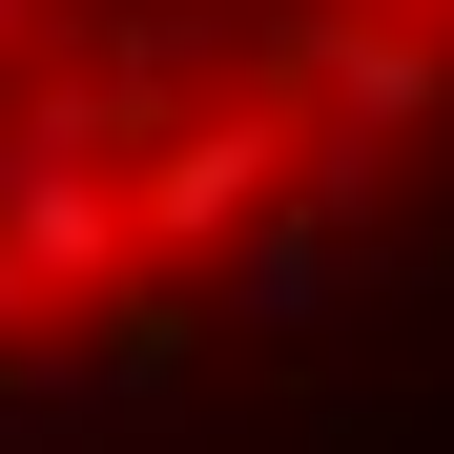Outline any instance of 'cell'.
<instances>
[{"label":"cell","instance_id":"cell-1","mask_svg":"<svg viewBox=\"0 0 454 454\" xmlns=\"http://www.w3.org/2000/svg\"><path fill=\"white\" fill-rule=\"evenodd\" d=\"M454 145V0H0V393L145 372Z\"/></svg>","mask_w":454,"mask_h":454}]
</instances>
